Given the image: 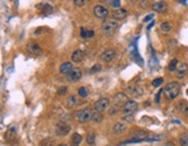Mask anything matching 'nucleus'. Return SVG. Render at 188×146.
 Here are the masks:
<instances>
[{
	"mask_svg": "<svg viewBox=\"0 0 188 146\" xmlns=\"http://www.w3.org/2000/svg\"><path fill=\"white\" fill-rule=\"evenodd\" d=\"M180 84L177 82V81H172V82H169L167 85L164 87L163 90V93H164L165 98L167 100H174L180 93Z\"/></svg>",
	"mask_w": 188,
	"mask_h": 146,
	"instance_id": "obj_1",
	"label": "nucleus"
},
{
	"mask_svg": "<svg viewBox=\"0 0 188 146\" xmlns=\"http://www.w3.org/2000/svg\"><path fill=\"white\" fill-rule=\"evenodd\" d=\"M119 28V23H117V21L115 19L114 20H106L101 26V29L103 34L106 35V36H111L113 34L115 33L116 30Z\"/></svg>",
	"mask_w": 188,
	"mask_h": 146,
	"instance_id": "obj_2",
	"label": "nucleus"
},
{
	"mask_svg": "<svg viewBox=\"0 0 188 146\" xmlns=\"http://www.w3.org/2000/svg\"><path fill=\"white\" fill-rule=\"evenodd\" d=\"M138 109V103L134 101V100H127L123 107H122V113L123 116H134V114L136 113V110Z\"/></svg>",
	"mask_w": 188,
	"mask_h": 146,
	"instance_id": "obj_3",
	"label": "nucleus"
},
{
	"mask_svg": "<svg viewBox=\"0 0 188 146\" xmlns=\"http://www.w3.org/2000/svg\"><path fill=\"white\" fill-rule=\"evenodd\" d=\"M92 117H93V111L91 108L81 109L76 113V118H77L78 122L80 123H86L88 121H92Z\"/></svg>",
	"mask_w": 188,
	"mask_h": 146,
	"instance_id": "obj_4",
	"label": "nucleus"
},
{
	"mask_svg": "<svg viewBox=\"0 0 188 146\" xmlns=\"http://www.w3.org/2000/svg\"><path fill=\"white\" fill-rule=\"evenodd\" d=\"M71 131V125L69 124L68 122H58L57 125H56V133H57L58 136H66L69 135Z\"/></svg>",
	"mask_w": 188,
	"mask_h": 146,
	"instance_id": "obj_5",
	"label": "nucleus"
},
{
	"mask_svg": "<svg viewBox=\"0 0 188 146\" xmlns=\"http://www.w3.org/2000/svg\"><path fill=\"white\" fill-rule=\"evenodd\" d=\"M93 13H94L95 18H98V19H106L107 15H108V10L105 6L97 5L93 8Z\"/></svg>",
	"mask_w": 188,
	"mask_h": 146,
	"instance_id": "obj_6",
	"label": "nucleus"
},
{
	"mask_svg": "<svg viewBox=\"0 0 188 146\" xmlns=\"http://www.w3.org/2000/svg\"><path fill=\"white\" fill-rule=\"evenodd\" d=\"M82 76V72L78 67H73L72 70L68 73V79L70 81H78Z\"/></svg>",
	"mask_w": 188,
	"mask_h": 146,
	"instance_id": "obj_7",
	"label": "nucleus"
},
{
	"mask_svg": "<svg viewBox=\"0 0 188 146\" xmlns=\"http://www.w3.org/2000/svg\"><path fill=\"white\" fill-rule=\"evenodd\" d=\"M108 106H109V100L100 99L94 103V110H97V111H103V110H106V109L108 108Z\"/></svg>",
	"mask_w": 188,
	"mask_h": 146,
	"instance_id": "obj_8",
	"label": "nucleus"
},
{
	"mask_svg": "<svg viewBox=\"0 0 188 146\" xmlns=\"http://www.w3.org/2000/svg\"><path fill=\"white\" fill-rule=\"evenodd\" d=\"M115 56H116L115 50H113V49H108V50L102 52L100 58H101L105 63H109V61H111L114 58H115Z\"/></svg>",
	"mask_w": 188,
	"mask_h": 146,
	"instance_id": "obj_9",
	"label": "nucleus"
},
{
	"mask_svg": "<svg viewBox=\"0 0 188 146\" xmlns=\"http://www.w3.org/2000/svg\"><path fill=\"white\" fill-rule=\"evenodd\" d=\"M151 8H152L154 12L161 13V12H165V10H167V4H166L165 1H163V0H159V1L153 2V4L151 5Z\"/></svg>",
	"mask_w": 188,
	"mask_h": 146,
	"instance_id": "obj_10",
	"label": "nucleus"
},
{
	"mask_svg": "<svg viewBox=\"0 0 188 146\" xmlns=\"http://www.w3.org/2000/svg\"><path fill=\"white\" fill-rule=\"evenodd\" d=\"M27 50H28L30 53H33V55H40V53L42 52L41 47H40L36 42H33V41L28 42V44H27Z\"/></svg>",
	"mask_w": 188,
	"mask_h": 146,
	"instance_id": "obj_11",
	"label": "nucleus"
},
{
	"mask_svg": "<svg viewBox=\"0 0 188 146\" xmlns=\"http://www.w3.org/2000/svg\"><path fill=\"white\" fill-rule=\"evenodd\" d=\"M113 18L115 20H123L124 18H127V15H128V10H124V8H116L115 10H113Z\"/></svg>",
	"mask_w": 188,
	"mask_h": 146,
	"instance_id": "obj_12",
	"label": "nucleus"
},
{
	"mask_svg": "<svg viewBox=\"0 0 188 146\" xmlns=\"http://www.w3.org/2000/svg\"><path fill=\"white\" fill-rule=\"evenodd\" d=\"M128 93L130 95H132V96L140 98V96H142V94H143V90H142L138 85H134V86H130V87L128 88Z\"/></svg>",
	"mask_w": 188,
	"mask_h": 146,
	"instance_id": "obj_13",
	"label": "nucleus"
},
{
	"mask_svg": "<svg viewBox=\"0 0 188 146\" xmlns=\"http://www.w3.org/2000/svg\"><path fill=\"white\" fill-rule=\"evenodd\" d=\"M125 130H127V124H125V123L119 122L113 127V132H114L115 135H120L122 132H124Z\"/></svg>",
	"mask_w": 188,
	"mask_h": 146,
	"instance_id": "obj_14",
	"label": "nucleus"
},
{
	"mask_svg": "<svg viewBox=\"0 0 188 146\" xmlns=\"http://www.w3.org/2000/svg\"><path fill=\"white\" fill-rule=\"evenodd\" d=\"M187 71H188V65L183 63V64H181L180 66H178V69H177V77H178V78H183V77L186 76Z\"/></svg>",
	"mask_w": 188,
	"mask_h": 146,
	"instance_id": "obj_15",
	"label": "nucleus"
},
{
	"mask_svg": "<svg viewBox=\"0 0 188 146\" xmlns=\"http://www.w3.org/2000/svg\"><path fill=\"white\" fill-rule=\"evenodd\" d=\"M72 61L73 63H80V61H82V59H84V52L81 51V50H76V51L72 53Z\"/></svg>",
	"mask_w": 188,
	"mask_h": 146,
	"instance_id": "obj_16",
	"label": "nucleus"
},
{
	"mask_svg": "<svg viewBox=\"0 0 188 146\" xmlns=\"http://www.w3.org/2000/svg\"><path fill=\"white\" fill-rule=\"evenodd\" d=\"M94 36V31L93 30H90V29L86 28H80V37L84 38V40H88Z\"/></svg>",
	"mask_w": 188,
	"mask_h": 146,
	"instance_id": "obj_17",
	"label": "nucleus"
},
{
	"mask_svg": "<svg viewBox=\"0 0 188 146\" xmlns=\"http://www.w3.org/2000/svg\"><path fill=\"white\" fill-rule=\"evenodd\" d=\"M65 103H66L69 108H74V107H77L78 104H79V102H78L77 98L74 95H71V96H69L68 99H66Z\"/></svg>",
	"mask_w": 188,
	"mask_h": 146,
	"instance_id": "obj_18",
	"label": "nucleus"
},
{
	"mask_svg": "<svg viewBox=\"0 0 188 146\" xmlns=\"http://www.w3.org/2000/svg\"><path fill=\"white\" fill-rule=\"evenodd\" d=\"M131 136L135 137V139H142V140H145V138L148 136V133L143 130H134Z\"/></svg>",
	"mask_w": 188,
	"mask_h": 146,
	"instance_id": "obj_19",
	"label": "nucleus"
},
{
	"mask_svg": "<svg viewBox=\"0 0 188 146\" xmlns=\"http://www.w3.org/2000/svg\"><path fill=\"white\" fill-rule=\"evenodd\" d=\"M72 64L70 63V61H66V63H63L62 65H61V67H59V71H61V73H66L68 74L70 71L72 70Z\"/></svg>",
	"mask_w": 188,
	"mask_h": 146,
	"instance_id": "obj_20",
	"label": "nucleus"
},
{
	"mask_svg": "<svg viewBox=\"0 0 188 146\" xmlns=\"http://www.w3.org/2000/svg\"><path fill=\"white\" fill-rule=\"evenodd\" d=\"M16 127H10L8 130H7V132H6V138L7 139H10V140H12V139H14L15 136H16Z\"/></svg>",
	"mask_w": 188,
	"mask_h": 146,
	"instance_id": "obj_21",
	"label": "nucleus"
},
{
	"mask_svg": "<svg viewBox=\"0 0 188 146\" xmlns=\"http://www.w3.org/2000/svg\"><path fill=\"white\" fill-rule=\"evenodd\" d=\"M72 145L73 146H79L80 145V143L82 141V138L81 136L79 135V133H73L72 135Z\"/></svg>",
	"mask_w": 188,
	"mask_h": 146,
	"instance_id": "obj_22",
	"label": "nucleus"
},
{
	"mask_svg": "<svg viewBox=\"0 0 188 146\" xmlns=\"http://www.w3.org/2000/svg\"><path fill=\"white\" fill-rule=\"evenodd\" d=\"M39 7H41L42 8V13H43L44 15H48V14H51L52 13V6H50L49 4H44V5H41L39 6Z\"/></svg>",
	"mask_w": 188,
	"mask_h": 146,
	"instance_id": "obj_23",
	"label": "nucleus"
},
{
	"mask_svg": "<svg viewBox=\"0 0 188 146\" xmlns=\"http://www.w3.org/2000/svg\"><path fill=\"white\" fill-rule=\"evenodd\" d=\"M171 29H172V24L169 23V22H163V23L160 24V30H161L163 33L165 34L169 33Z\"/></svg>",
	"mask_w": 188,
	"mask_h": 146,
	"instance_id": "obj_24",
	"label": "nucleus"
},
{
	"mask_svg": "<svg viewBox=\"0 0 188 146\" xmlns=\"http://www.w3.org/2000/svg\"><path fill=\"white\" fill-rule=\"evenodd\" d=\"M102 119H103V117H102V114L101 111H94L93 113V117H92V121L93 122H95V123H100L102 122Z\"/></svg>",
	"mask_w": 188,
	"mask_h": 146,
	"instance_id": "obj_25",
	"label": "nucleus"
},
{
	"mask_svg": "<svg viewBox=\"0 0 188 146\" xmlns=\"http://www.w3.org/2000/svg\"><path fill=\"white\" fill-rule=\"evenodd\" d=\"M178 63H179V60L177 59V58H174V59H172V60L169 61V72L177 71V69H178Z\"/></svg>",
	"mask_w": 188,
	"mask_h": 146,
	"instance_id": "obj_26",
	"label": "nucleus"
},
{
	"mask_svg": "<svg viewBox=\"0 0 188 146\" xmlns=\"http://www.w3.org/2000/svg\"><path fill=\"white\" fill-rule=\"evenodd\" d=\"M180 145L181 146H188V131L183 133L180 138Z\"/></svg>",
	"mask_w": 188,
	"mask_h": 146,
	"instance_id": "obj_27",
	"label": "nucleus"
},
{
	"mask_svg": "<svg viewBox=\"0 0 188 146\" xmlns=\"http://www.w3.org/2000/svg\"><path fill=\"white\" fill-rule=\"evenodd\" d=\"M107 2L109 4V6H111L113 8H120L121 7V1L120 0H107Z\"/></svg>",
	"mask_w": 188,
	"mask_h": 146,
	"instance_id": "obj_28",
	"label": "nucleus"
},
{
	"mask_svg": "<svg viewBox=\"0 0 188 146\" xmlns=\"http://www.w3.org/2000/svg\"><path fill=\"white\" fill-rule=\"evenodd\" d=\"M188 106V102H186V101H180L178 103V109L179 111H181V113H183L185 110H186V108H187Z\"/></svg>",
	"mask_w": 188,
	"mask_h": 146,
	"instance_id": "obj_29",
	"label": "nucleus"
},
{
	"mask_svg": "<svg viewBox=\"0 0 188 146\" xmlns=\"http://www.w3.org/2000/svg\"><path fill=\"white\" fill-rule=\"evenodd\" d=\"M94 140H95V135H94V133H90V135H87L86 143L88 144V145H93V144H94Z\"/></svg>",
	"mask_w": 188,
	"mask_h": 146,
	"instance_id": "obj_30",
	"label": "nucleus"
},
{
	"mask_svg": "<svg viewBox=\"0 0 188 146\" xmlns=\"http://www.w3.org/2000/svg\"><path fill=\"white\" fill-rule=\"evenodd\" d=\"M87 90L85 88V87H80L79 90H78V95L80 96V98H86L87 96Z\"/></svg>",
	"mask_w": 188,
	"mask_h": 146,
	"instance_id": "obj_31",
	"label": "nucleus"
},
{
	"mask_svg": "<svg viewBox=\"0 0 188 146\" xmlns=\"http://www.w3.org/2000/svg\"><path fill=\"white\" fill-rule=\"evenodd\" d=\"M163 82H164V79L163 78H158V79H154L152 81V86L153 87H159L160 85H163Z\"/></svg>",
	"mask_w": 188,
	"mask_h": 146,
	"instance_id": "obj_32",
	"label": "nucleus"
},
{
	"mask_svg": "<svg viewBox=\"0 0 188 146\" xmlns=\"http://www.w3.org/2000/svg\"><path fill=\"white\" fill-rule=\"evenodd\" d=\"M120 110V107H119V104H115L114 107H111V109H109V115H111V116H114L117 111Z\"/></svg>",
	"mask_w": 188,
	"mask_h": 146,
	"instance_id": "obj_33",
	"label": "nucleus"
},
{
	"mask_svg": "<svg viewBox=\"0 0 188 146\" xmlns=\"http://www.w3.org/2000/svg\"><path fill=\"white\" fill-rule=\"evenodd\" d=\"M73 2L77 7H82L87 2V0H73Z\"/></svg>",
	"mask_w": 188,
	"mask_h": 146,
	"instance_id": "obj_34",
	"label": "nucleus"
},
{
	"mask_svg": "<svg viewBox=\"0 0 188 146\" xmlns=\"http://www.w3.org/2000/svg\"><path fill=\"white\" fill-rule=\"evenodd\" d=\"M53 145V141L50 140V139H45V140H43L42 143H41V145L40 146H52Z\"/></svg>",
	"mask_w": 188,
	"mask_h": 146,
	"instance_id": "obj_35",
	"label": "nucleus"
},
{
	"mask_svg": "<svg viewBox=\"0 0 188 146\" xmlns=\"http://www.w3.org/2000/svg\"><path fill=\"white\" fill-rule=\"evenodd\" d=\"M99 71H101V65H100V64H95V65L91 69L92 73H95V72H99Z\"/></svg>",
	"mask_w": 188,
	"mask_h": 146,
	"instance_id": "obj_36",
	"label": "nucleus"
},
{
	"mask_svg": "<svg viewBox=\"0 0 188 146\" xmlns=\"http://www.w3.org/2000/svg\"><path fill=\"white\" fill-rule=\"evenodd\" d=\"M149 4V0H140V6L142 8H145Z\"/></svg>",
	"mask_w": 188,
	"mask_h": 146,
	"instance_id": "obj_37",
	"label": "nucleus"
},
{
	"mask_svg": "<svg viewBox=\"0 0 188 146\" xmlns=\"http://www.w3.org/2000/svg\"><path fill=\"white\" fill-rule=\"evenodd\" d=\"M152 18H153V14H150V15H148V16H145L144 22H149V21L152 19Z\"/></svg>",
	"mask_w": 188,
	"mask_h": 146,
	"instance_id": "obj_38",
	"label": "nucleus"
},
{
	"mask_svg": "<svg viewBox=\"0 0 188 146\" xmlns=\"http://www.w3.org/2000/svg\"><path fill=\"white\" fill-rule=\"evenodd\" d=\"M66 92V88L65 87H63V88H61V90H58L57 94H63V93H65Z\"/></svg>",
	"mask_w": 188,
	"mask_h": 146,
	"instance_id": "obj_39",
	"label": "nucleus"
},
{
	"mask_svg": "<svg viewBox=\"0 0 188 146\" xmlns=\"http://www.w3.org/2000/svg\"><path fill=\"white\" fill-rule=\"evenodd\" d=\"M163 146H175V145H174L173 143H169H169H165Z\"/></svg>",
	"mask_w": 188,
	"mask_h": 146,
	"instance_id": "obj_40",
	"label": "nucleus"
},
{
	"mask_svg": "<svg viewBox=\"0 0 188 146\" xmlns=\"http://www.w3.org/2000/svg\"><path fill=\"white\" fill-rule=\"evenodd\" d=\"M183 114H185V115H186V117L188 118V106H187V108H186V110L183 111Z\"/></svg>",
	"mask_w": 188,
	"mask_h": 146,
	"instance_id": "obj_41",
	"label": "nucleus"
},
{
	"mask_svg": "<svg viewBox=\"0 0 188 146\" xmlns=\"http://www.w3.org/2000/svg\"><path fill=\"white\" fill-rule=\"evenodd\" d=\"M153 24H154V22H151V23L149 24V28H148V29H151V28H152V26H153Z\"/></svg>",
	"mask_w": 188,
	"mask_h": 146,
	"instance_id": "obj_42",
	"label": "nucleus"
},
{
	"mask_svg": "<svg viewBox=\"0 0 188 146\" xmlns=\"http://www.w3.org/2000/svg\"><path fill=\"white\" fill-rule=\"evenodd\" d=\"M57 146H68V145H65V144H59V145H57Z\"/></svg>",
	"mask_w": 188,
	"mask_h": 146,
	"instance_id": "obj_43",
	"label": "nucleus"
},
{
	"mask_svg": "<svg viewBox=\"0 0 188 146\" xmlns=\"http://www.w3.org/2000/svg\"><path fill=\"white\" fill-rule=\"evenodd\" d=\"M129 1H131V2H136L137 0H129Z\"/></svg>",
	"mask_w": 188,
	"mask_h": 146,
	"instance_id": "obj_44",
	"label": "nucleus"
},
{
	"mask_svg": "<svg viewBox=\"0 0 188 146\" xmlns=\"http://www.w3.org/2000/svg\"><path fill=\"white\" fill-rule=\"evenodd\" d=\"M187 94H188V90H187Z\"/></svg>",
	"mask_w": 188,
	"mask_h": 146,
	"instance_id": "obj_45",
	"label": "nucleus"
}]
</instances>
